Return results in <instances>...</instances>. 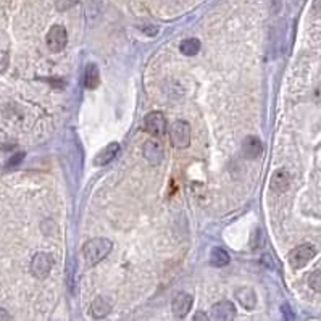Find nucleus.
Listing matches in <instances>:
<instances>
[{
    "label": "nucleus",
    "instance_id": "1",
    "mask_svg": "<svg viewBox=\"0 0 321 321\" xmlns=\"http://www.w3.org/2000/svg\"><path fill=\"white\" fill-rule=\"evenodd\" d=\"M113 249V244L110 239L105 238H94L87 241L82 247V255L86 263L89 266H94L97 263H100L102 260L110 254Z\"/></svg>",
    "mask_w": 321,
    "mask_h": 321
},
{
    "label": "nucleus",
    "instance_id": "2",
    "mask_svg": "<svg viewBox=\"0 0 321 321\" xmlns=\"http://www.w3.org/2000/svg\"><path fill=\"white\" fill-rule=\"evenodd\" d=\"M170 139L176 149H187L190 145V126L187 121L178 120L170 128Z\"/></svg>",
    "mask_w": 321,
    "mask_h": 321
},
{
    "label": "nucleus",
    "instance_id": "3",
    "mask_svg": "<svg viewBox=\"0 0 321 321\" xmlns=\"http://www.w3.org/2000/svg\"><path fill=\"white\" fill-rule=\"evenodd\" d=\"M315 254H316V250H315V247L311 246V244H302V246L295 247L294 250H290L289 263H290L292 268L300 270L310 262L313 257H315Z\"/></svg>",
    "mask_w": 321,
    "mask_h": 321
},
{
    "label": "nucleus",
    "instance_id": "4",
    "mask_svg": "<svg viewBox=\"0 0 321 321\" xmlns=\"http://www.w3.org/2000/svg\"><path fill=\"white\" fill-rule=\"evenodd\" d=\"M45 42H47V47L50 52H53V53L62 52L66 47V42H68L66 29L60 25L52 26L50 31L47 33V37H45Z\"/></svg>",
    "mask_w": 321,
    "mask_h": 321
},
{
    "label": "nucleus",
    "instance_id": "5",
    "mask_svg": "<svg viewBox=\"0 0 321 321\" xmlns=\"http://www.w3.org/2000/svg\"><path fill=\"white\" fill-rule=\"evenodd\" d=\"M53 266V260L49 254H44V252H41V254H36L33 262H31V273L33 276L37 278V279H44L49 276V273L52 270Z\"/></svg>",
    "mask_w": 321,
    "mask_h": 321
},
{
    "label": "nucleus",
    "instance_id": "6",
    "mask_svg": "<svg viewBox=\"0 0 321 321\" xmlns=\"http://www.w3.org/2000/svg\"><path fill=\"white\" fill-rule=\"evenodd\" d=\"M145 131L152 136H162L166 129V120L163 117V113L160 112H150L144 121Z\"/></svg>",
    "mask_w": 321,
    "mask_h": 321
},
{
    "label": "nucleus",
    "instance_id": "7",
    "mask_svg": "<svg viewBox=\"0 0 321 321\" xmlns=\"http://www.w3.org/2000/svg\"><path fill=\"white\" fill-rule=\"evenodd\" d=\"M144 157L150 165H154V166L160 165V163H162L163 157H165L163 145L160 144L158 141H155V139H149L144 145Z\"/></svg>",
    "mask_w": 321,
    "mask_h": 321
},
{
    "label": "nucleus",
    "instance_id": "8",
    "mask_svg": "<svg viewBox=\"0 0 321 321\" xmlns=\"http://www.w3.org/2000/svg\"><path fill=\"white\" fill-rule=\"evenodd\" d=\"M211 316L218 321H231L236 318V307L233 302L221 300L211 307Z\"/></svg>",
    "mask_w": 321,
    "mask_h": 321
},
{
    "label": "nucleus",
    "instance_id": "9",
    "mask_svg": "<svg viewBox=\"0 0 321 321\" xmlns=\"http://www.w3.org/2000/svg\"><path fill=\"white\" fill-rule=\"evenodd\" d=\"M192 303H194V299L190 294H186V292H181L178 294L176 297H174L173 300V313L176 318H184L187 313L190 311V308H192Z\"/></svg>",
    "mask_w": 321,
    "mask_h": 321
},
{
    "label": "nucleus",
    "instance_id": "10",
    "mask_svg": "<svg viewBox=\"0 0 321 321\" xmlns=\"http://www.w3.org/2000/svg\"><path fill=\"white\" fill-rule=\"evenodd\" d=\"M263 152V142L257 136H249L242 142V154L247 158H257Z\"/></svg>",
    "mask_w": 321,
    "mask_h": 321
},
{
    "label": "nucleus",
    "instance_id": "11",
    "mask_svg": "<svg viewBox=\"0 0 321 321\" xmlns=\"http://www.w3.org/2000/svg\"><path fill=\"white\" fill-rule=\"evenodd\" d=\"M120 154V144L118 142H110L106 144V147H103L94 158L95 166H105L106 163H110L112 160Z\"/></svg>",
    "mask_w": 321,
    "mask_h": 321
},
{
    "label": "nucleus",
    "instance_id": "12",
    "mask_svg": "<svg viewBox=\"0 0 321 321\" xmlns=\"http://www.w3.org/2000/svg\"><path fill=\"white\" fill-rule=\"evenodd\" d=\"M236 299H238V302L247 310H252L257 305V295L254 292V289L247 287V286H242L236 290Z\"/></svg>",
    "mask_w": 321,
    "mask_h": 321
},
{
    "label": "nucleus",
    "instance_id": "13",
    "mask_svg": "<svg viewBox=\"0 0 321 321\" xmlns=\"http://www.w3.org/2000/svg\"><path fill=\"white\" fill-rule=\"evenodd\" d=\"M112 307L113 303L110 299H106V297H97V299H94V302L90 303V315L94 318H103L112 311Z\"/></svg>",
    "mask_w": 321,
    "mask_h": 321
},
{
    "label": "nucleus",
    "instance_id": "14",
    "mask_svg": "<svg viewBox=\"0 0 321 321\" xmlns=\"http://www.w3.org/2000/svg\"><path fill=\"white\" fill-rule=\"evenodd\" d=\"M289 182H290L289 173L286 170H278V171L273 173L271 181H270V187L274 190V192L281 194V192H284V190H287Z\"/></svg>",
    "mask_w": 321,
    "mask_h": 321
},
{
    "label": "nucleus",
    "instance_id": "15",
    "mask_svg": "<svg viewBox=\"0 0 321 321\" xmlns=\"http://www.w3.org/2000/svg\"><path fill=\"white\" fill-rule=\"evenodd\" d=\"M98 81H100V73H98L97 65L89 63L86 68V74H84V84H86L87 89H95L98 86Z\"/></svg>",
    "mask_w": 321,
    "mask_h": 321
},
{
    "label": "nucleus",
    "instance_id": "16",
    "mask_svg": "<svg viewBox=\"0 0 321 321\" xmlns=\"http://www.w3.org/2000/svg\"><path fill=\"white\" fill-rule=\"evenodd\" d=\"M229 254L223 249V247H215L211 250L210 254V263L213 266H217V268H223V266H226L229 263Z\"/></svg>",
    "mask_w": 321,
    "mask_h": 321
},
{
    "label": "nucleus",
    "instance_id": "17",
    "mask_svg": "<svg viewBox=\"0 0 321 321\" xmlns=\"http://www.w3.org/2000/svg\"><path fill=\"white\" fill-rule=\"evenodd\" d=\"M179 50H181V53H184V55L192 57V55H195L198 50H200V41H197V39L182 41L181 45H179Z\"/></svg>",
    "mask_w": 321,
    "mask_h": 321
},
{
    "label": "nucleus",
    "instance_id": "18",
    "mask_svg": "<svg viewBox=\"0 0 321 321\" xmlns=\"http://www.w3.org/2000/svg\"><path fill=\"white\" fill-rule=\"evenodd\" d=\"M308 286L315 290V292L321 294V270L313 271L308 276Z\"/></svg>",
    "mask_w": 321,
    "mask_h": 321
},
{
    "label": "nucleus",
    "instance_id": "19",
    "mask_svg": "<svg viewBox=\"0 0 321 321\" xmlns=\"http://www.w3.org/2000/svg\"><path fill=\"white\" fill-rule=\"evenodd\" d=\"M250 244H252V249H258L260 246H262V229H255Z\"/></svg>",
    "mask_w": 321,
    "mask_h": 321
},
{
    "label": "nucleus",
    "instance_id": "20",
    "mask_svg": "<svg viewBox=\"0 0 321 321\" xmlns=\"http://www.w3.org/2000/svg\"><path fill=\"white\" fill-rule=\"evenodd\" d=\"M7 65H9V57H7V53L0 50V73L5 71Z\"/></svg>",
    "mask_w": 321,
    "mask_h": 321
},
{
    "label": "nucleus",
    "instance_id": "21",
    "mask_svg": "<svg viewBox=\"0 0 321 321\" xmlns=\"http://www.w3.org/2000/svg\"><path fill=\"white\" fill-rule=\"evenodd\" d=\"M76 4V0H57V5L60 10H66L68 7H71Z\"/></svg>",
    "mask_w": 321,
    "mask_h": 321
},
{
    "label": "nucleus",
    "instance_id": "22",
    "mask_svg": "<svg viewBox=\"0 0 321 321\" xmlns=\"http://www.w3.org/2000/svg\"><path fill=\"white\" fill-rule=\"evenodd\" d=\"M23 157H25V154H18V155H15L12 160H10V162L9 163H7V166H15V165H18L20 162H21V160H23Z\"/></svg>",
    "mask_w": 321,
    "mask_h": 321
},
{
    "label": "nucleus",
    "instance_id": "23",
    "mask_svg": "<svg viewBox=\"0 0 321 321\" xmlns=\"http://www.w3.org/2000/svg\"><path fill=\"white\" fill-rule=\"evenodd\" d=\"M0 319H12V316L9 315V313H7V310L0 308Z\"/></svg>",
    "mask_w": 321,
    "mask_h": 321
},
{
    "label": "nucleus",
    "instance_id": "24",
    "mask_svg": "<svg viewBox=\"0 0 321 321\" xmlns=\"http://www.w3.org/2000/svg\"><path fill=\"white\" fill-rule=\"evenodd\" d=\"M194 319L197 321V319H208L207 316H205V315H202V313H197V315L194 316Z\"/></svg>",
    "mask_w": 321,
    "mask_h": 321
}]
</instances>
